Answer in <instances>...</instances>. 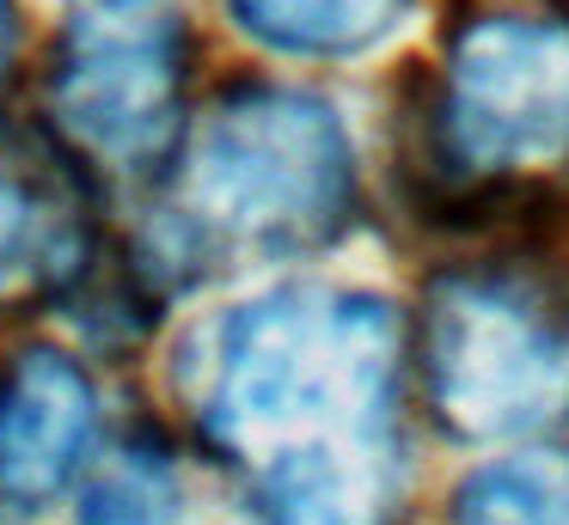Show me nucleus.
<instances>
[{
	"mask_svg": "<svg viewBox=\"0 0 569 525\" xmlns=\"http://www.w3.org/2000/svg\"><path fill=\"white\" fill-rule=\"evenodd\" d=\"M405 330L343 287H276L197 354V427L258 525H380L398 476Z\"/></svg>",
	"mask_w": 569,
	"mask_h": 525,
	"instance_id": "obj_1",
	"label": "nucleus"
},
{
	"mask_svg": "<svg viewBox=\"0 0 569 525\" xmlns=\"http://www.w3.org/2000/svg\"><path fill=\"white\" fill-rule=\"evenodd\" d=\"M349 208L356 153L337 110L295 85H239L178 141L148 251L166 281H202L319 251Z\"/></svg>",
	"mask_w": 569,
	"mask_h": 525,
	"instance_id": "obj_2",
	"label": "nucleus"
},
{
	"mask_svg": "<svg viewBox=\"0 0 569 525\" xmlns=\"http://www.w3.org/2000/svg\"><path fill=\"white\" fill-rule=\"evenodd\" d=\"M429 410L459 440H515L569 422V281L532 263H471L422 305Z\"/></svg>",
	"mask_w": 569,
	"mask_h": 525,
	"instance_id": "obj_3",
	"label": "nucleus"
},
{
	"mask_svg": "<svg viewBox=\"0 0 569 525\" xmlns=\"http://www.w3.org/2000/svg\"><path fill=\"white\" fill-rule=\"evenodd\" d=\"M435 153L471 208H515L569 165V24L490 12L453 37L435 92Z\"/></svg>",
	"mask_w": 569,
	"mask_h": 525,
	"instance_id": "obj_4",
	"label": "nucleus"
},
{
	"mask_svg": "<svg viewBox=\"0 0 569 525\" xmlns=\"http://www.w3.org/2000/svg\"><path fill=\"white\" fill-rule=\"evenodd\" d=\"M50 129L104 178H160L184 141V24L141 0H92L56 49Z\"/></svg>",
	"mask_w": 569,
	"mask_h": 525,
	"instance_id": "obj_5",
	"label": "nucleus"
},
{
	"mask_svg": "<svg viewBox=\"0 0 569 525\" xmlns=\"http://www.w3.org/2000/svg\"><path fill=\"white\" fill-rule=\"evenodd\" d=\"M99 446V391L80 361L31 349L0 385V501L38 513L62 495Z\"/></svg>",
	"mask_w": 569,
	"mask_h": 525,
	"instance_id": "obj_6",
	"label": "nucleus"
},
{
	"mask_svg": "<svg viewBox=\"0 0 569 525\" xmlns=\"http://www.w3.org/2000/svg\"><path fill=\"white\" fill-rule=\"evenodd\" d=\"M92 269V220L80 183L56 165L0 159V312L80 287Z\"/></svg>",
	"mask_w": 569,
	"mask_h": 525,
	"instance_id": "obj_7",
	"label": "nucleus"
},
{
	"mask_svg": "<svg viewBox=\"0 0 569 525\" xmlns=\"http://www.w3.org/2000/svg\"><path fill=\"white\" fill-rule=\"evenodd\" d=\"M258 43L282 55H356L386 37L405 0H227Z\"/></svg>",
	"mask_w": 569,
	"mask_h": 525,
	"instance_id": "obj_8",
	"label": "nucleus"
},
{
	"mask_svg": "<svg viewBox=\"0 0 569 525\" xmlns=\"http://www.w3.org/2000/svg\"><path fill=\"white\" fill-rule=\"evenodd\" d=\"M459 525H569V452L539 446L483 464L453 495Z\"/></svg>",
	"mask_w": 569,
	"mask_h": 525,
	"instance_id": "obj_9",
	"label": "nucleus"
},
{
	"mask_svg": "<svg viewBox=\"0 0 569 525\" xmlns=\"http://www.w3.org/2000/svg\"><path fill=\"white\" fill-rule=\"evenodd\" d=\"M178 519V471L160 446H123L104 464H87L80 525H172Z\"/></svg>",
	"mask_w": 569,
	"mask_h": 525,
	"instance_id": "obj_10",
	"label": "nucleus"
},
{
	"mask_svg": "<svg viewBox=\"0 0 569 525\" xmlns=\"http://www.w3.org/2000/svg\"><path fill=\"white\" fill-rule=\"evenodd\" d=\"M13 68V0H0V80Z\"/></svg>",
	"mask_w": 569,
	"mask_h": 525,
	"instance_id": "obj_11",
	"label": "nucleus"
}]
</instances>
